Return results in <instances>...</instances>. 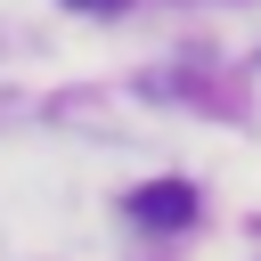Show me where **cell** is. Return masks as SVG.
<instances>
[{
	"instance_id": "6da1fadb",
	"label": "cell",
	"mask_w": 261,
	"mask_h": 261,
	"mask_svg": "<svg viewBox=\"0 0 261 261\" xmlns=\"http://www.w3.org/2000/svg\"><path fill=\"white\" fill-rule=\"evenodd\" d=\"M130 220L155 228V237H179L196 220V188L188 179H147V188H130Z\"/></svg>"
},
{
	"instance_id": "7a4b0ae2",
	"label": "cell",
	"mask_w": 261,
	"mask_h": 261,
	"mask_svg": "<svg viewBox=\"0 0 261 261\" xmlns=\"http://www.w3.org/2000/svg\"><path fill=\"white\" fill-rule=\"evenodd\" d=\"M73 8H90V16H114V8H122V0H73Z\"/></svg>"
}]
</instances>
